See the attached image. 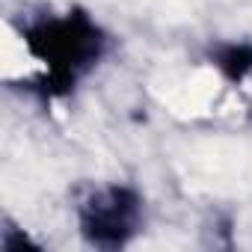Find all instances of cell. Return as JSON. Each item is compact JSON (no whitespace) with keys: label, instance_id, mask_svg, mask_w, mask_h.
<instances>
[{"label":"cell","instance_id":"obj_3","mask_svg":"<svg viewBox=\"0 0 252 252\" xmlns=\"http://www.w3.org/2000/svg\"><path fill=\"white\" fill-rule=\"evenodd\" d=\"M214 68L228 80V83H243L252 77V45L249 42H225L217 45L214 54Z\"/></svg>","mask_w":252,"mask_h":252},{"label":"cell","instance_id":"obj_2","mask_svg":"<svg viewBox=\"0 0 252 252\" xmlns=\"http://www.w3.org/2000/svg\"><path fill=\"white\" fill-rule=\"evenodd\" d=\"M140 222V196L131 187H104L80 208V231L98 246L128 243Z\"/></svg>","mask_w":252,"mask_h":252},{"label":"cell","instance_id":"obj_1","mask_svg":"<svg viewBox=\"0 0 252 252\" xmlns=\"http://www.w3.org/2000/svg\"><path fill=\"white\" fill-rule=\"evenodd\" d=\"M24 45L30 57L45 68L48 95H68L77 77L101 57L104 33L86 12L68 9L63 15L36 21L27 30Z\"/></svg>","mask_w":252,"mask_h":252}]
</instances>
